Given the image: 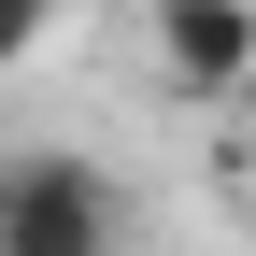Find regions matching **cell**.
<instances>
[{
    "mask_svg": "<svg viewBox=\"0 0 256 256\" xmlns=\"http://www.w3.org/2000/svg\"><path fill=\"white\" fill-rule=\"evenodd\" d=\"M228 114H242V142H228V156H242V185H256V86H242V100H228Z\"/></svg>",
    "mask_w": 256,
    "mask_h": 256,
    "instance_id": "cell-4",
    "label": "cell"
},
{
    "mask_svg": "<svg viewBox=\"0 0 256 256\" xmlns=\"http://www.w3.org/2000/svg\"><path fill=\"white\" fill-rule=\"evenodd\" d=\"M128 242V185L72 142H14L0 156V256H114Z\"/></svg>",
    "mask_w": 256,
    "mask_h": 256,
    "instance_id": "cell-1",
    "label": "cell"
},
{
    "mask_svg": "<svg viewBox=\"0 0 256 256\" xmlns=\"http://www.w3.org/2000/svg\"><path fill=\"white\" fill-rule=\"evenodd\" d=\"M57 14H72V0H0V72H28V57L57 43Z\"/></svg>",
    "mask_w": 256,
    "mask_h": 256,
    "instance_id": "cell-3",
    "label": "cell"
},
{
    "mask_svg": "<svg viewBox=\"0 0 256 256\" xmlns=\"http://www.w3.org/2000/svg\"><path fill=\"white\" fill-rule=\"evenodd\" d=\"M142 57L171 100H242L256 86V0H142Z\"/></svg>",
    "mask_w": 256,
    "mask_h": 256,
    "instance_id": "cell-2",
    "label": "cell"
}]
</instances>
